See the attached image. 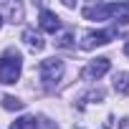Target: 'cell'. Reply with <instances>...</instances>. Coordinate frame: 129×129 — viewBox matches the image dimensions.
Listing matches in <instances>:
<instances>
[{"mask_svg":"<svg viewBox=\"0 0 129 129\" xmlns=\"http://www.w3.org/2000/svg\"><path fill=\"white\" fill-rule=\"evenodd\" d=\"M84 18L89 20H109L119 18L121 23H129V3H96L84 8Z\"/></svg>","mask_w":129,"mask_h":129,"instance_id":"6da1fadb","label":"cell"},{"mask_svg":"<svg viewBox=\"0 0 129 129\" xmlns=\"http://www.w3.org/2000/svg\"><path fill=\"white\" fill-rule=\"evenodd\" d=\"M20 69H23V58L15 48H8L0 56V84H15L20 79Z\"/></svg>","mask_w":129,"mask_h":129,"instance_id":"7a4b0ae2","label":"cell"},{"mask_svg":"<svg viewBox=\"0 0 129 129\" xmlns=\"http://www.w3.org/2000/svg\"><path fill=\"white\" fill-rule=\"evenodd\" d=\"M38 74H41L43 86H46V89H53V86L61 81V76H63V61H58V58H46V61H41Z\"/></svg>","mask_w":129,"mask_h":129,"instance_id":"3957f363","label":"cell"},{"mask_svg":"<svg viewBox=\"0 0 129 129\" xmlns=\"http://www.w3.org/2000/svg\"><path fill=\"white\" fill-rule=\"evenodd\" d=\"M116 33H119V30H86V33L81 36V48H84V51H91V48H96V46H106Z\"/></svg>","mask_w":129,"mask_h":129,"instance_id":"277c9868","label":"cell"},{"mask_svg":"<svg viewBox=\"0 0 129 129\" xmlns=\"http://www.w3.org/2000/svg\"><path fill=\"white\" fill-rule=\"evenodd\" d=\"M109 66H111L109 58H96V61H91L89 66L81 71V79H84V81H99V79L109 71Z\"/></svg>","mask_w":129,"mask_h":129,"instance_id":"5b68a950","label":"cell"},{"mask_svg":"<svg viewBox=\"0 0 129 129\" xmlns=\"http://www.w3.org/2000/svg\"><path fill=\"white\" fill-rule=\"evenodd\" d=\"M41 28H43V30H48V33H56V30L61 28L58 15H56V13H51V10H41Z\"/></svg>","mask_w":129,"mask_h":129,"instance_id":"8992f818","label":"cell"},{"mask_svg":"<svg viewBox=\"0 0 129 129\" xmlns=\"http://www.w3.org/2000/svg\"><path fill=\"white\" fill-rule=\"evenodd\" d=\"M23 41H25V46L30 51H43V46H46V41L41 38V33H36L33 28H25L23 30Z\"/></svg>","mask_w":129,"mask_h":129,"instance_id":"52a82bcc","label":"cell"},{"mask_svg":"<svg viewBox=\"0 0 129 129\" xmlns=\"http://www.w3.org/2000/svg\"><path fill=\"white\" fill-rule=\"evenodd\" d=\"M0 10L8 13V20H10V23H20V20H23V8H20L18 3H3Z\"/></svg>","mask_w":129,"mask_h":129,"instance_id":"ba28073f","label":"cell"},{"mask_svg":"<svg viewBox=\"0 0 129 129\" xmlns=\"http://www.w3.org/2000/svg\"><path fill=\"white\" fill-rule=\"evenodd\" d=\"M114 89L126 96V94H129V74H124V71L116 74V76H114Z\"/></svg>","mask_w":129,"mask_h":129,"instance_id":"9c48e42d","label":"cell"},{"mask_svg":"<svg viewBox=\"0 0 129 129\" xmlns=\"http://www.w3.org/2000/svg\"><path fill=\"white\" fill-rule=\"evenodd\" d=\"M10 129H38V119L36 116H20L18 121H13Z\"/></svg>","mask_w":129,"mask_h":129,"instance_id":"30bf717a","label":"cell"},{"mask_svg":"<svg viewBox=\"0 0 129 129\" xmlns=\"http://www.w3.org/2000/svg\"><path fill=\"white\" fill-rule=\"evenodd\" d=\"M3 106H5L8 111H13V109L18 111V109H23L25 104H23L20 99H15V96H3Z\"/></svg>","mask_w":129,"mask_h":129,"instance_id":"8fae6325","label":"cell"},{"mask_svg":"<svg viewBox=\"0 0 129 129\" xmlns=\"http://www.w3.org/2000/svg\"><path fill=\"white\" fill-rule=\"evenodd\" d=\"M71 41H74L71 33H63V36L58 38V46H61V48H71Z\"/></svg>","mask_w":129,"mask_h":129,"instance_id":"7c38bea8","label":"cell"},{"mask_svg":"<svg viewBox=\"0 0 129 129\" xmlns=\"http://www.w3.org/2000/svg\"><path fill=\"white\" fill-rule=\"evenodd\" d=\"M119 129H129V119H124V121H121V126H119Z\"/></svg>","mask_w":129,"mask_h":129,"instance_id":"4fadbf2b","label":"cell"},{"mask_svg":"<svg viewBox=\"0 0 129 129\" xmlns=\"http://www.w3.org/2000/svg\"><path fill=\"white\" fill-rule=\"evenodd\" d=\"M0 25H3V15H0Z\"/></svg>","mask_w":129,"mask_h":129,"instance_id":"5bb4252c","label":"cell"},{"mask_svg":"<svg viewBox=\"0 0 129 129\" xmlns=\"http://www.w3.org/2000/svg\"><path fill=\"white\" fill-rule=\"evenodd\" d=\"M126 53H129V46H126Z\"/></svg>","mask_w":129,"mask_h":129,"instance_id":"9a60e30c","label":"cell"}]
</instances>
